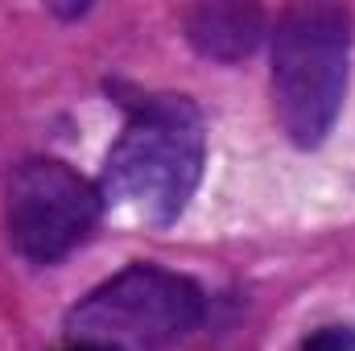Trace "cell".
<instances>
[{
  "mask_svg": "<svg viewBox=\"0 0 355 351\" xmlns=\"http://www.w3.org/2000/svg\"><path fill=\"white\" fill-rule=\"evenodd\" d=\"M202 116L186 95H153L124 124L103 166V203L145 223H174L202 178Z\"/></svg>",
  "mask_w": 355,
  "mask_h": 351,
  "instance_id": "6da1fadb",
  "label": "cell"
},
{
  "mask_svg": "<svg viewBox=\"0 0 355 351\" xmlns=\"http://www.w3.org/2000/svg\"><path fill=\"white\" fill-rule=\"evenodd\" d=\"M352 17L339 4H293L272 29V103L297 149H318L347 91Z\"/></svg>",
  "mask_w": 355,
  "mask_h": 351,
  "instance_id": "7a4b0ae2",
  "label": "cell"
},
{
  "mask_svg": "<svg viewBox=\"0 0 355 351\" xmlns=\"http://www.w3.org/2000/svg\"><path fill=\"white\" fill-rule=\"evenodd\" d=\"M202 318V293L190 277L128 264L71 310L67 327L75 343H103L116 351H157L190 335Z\"/></svg>",
  "mask_w": 355,
  "mask_h": 351,
  "instance_id": "3957f363",
  "label": "cell"
},
{
  "mask_svg": "<svg viewBox=\"0 0 355 351\" xmlns=\"http://www.w3.org/2000/svg\"><path fill=\"white\" fill-rule=\"evenodd\" d=\"M99 211V186L58 157H29L8 174V240L33 264H54L79 248Z\"/></svg>",
  "mask_w": 355,
  "mask_h": 351,
  "instance_id": "277c9868",
  "label": "cell"
},
{
  "mask_svg": "<svg viewBox=\"0 0 355 351\" xmlns=\"http://www.w3.org/2000/svg\"><path fill=\"white\" fill-rule=\"evenodd\" d=\"M190 46L211 62H240L265 37V12L240 0H207L186 12Z\"/></svg>",
  "mask_w": 355,
  "mask_h": 351,
  "instance_id": "5b68a950",
  "label": "cell"
},
{
  "mask_svg": "<svg viewBox=\"0 0 355 351\" xmlns=\"http://www.w3.org/2000/svg\"><path fill=\"white\" fill-rule=\"evenodd\" d=\"M306 351H347V335L343 331H318L306 343Z\"/></svg>",
  "mask_w": 355,
  "mask_h": 351,
  "instance_id": "8992f818",
  "label": "cell"
},
{
  "mask_svg": "<svg viewBox=\"0 0 355 351\" xmlns=\"http://www.w3.org/2000/svg\"><path fill=\"white\" fill-rule=\"evenodd\" d=\"M67 351H116V348H103V343H71Z\"/></svg>",
  "mask_w": 355,
  "mask_h": 351,
  "instance_id": "52a82bcc",
  "label": "cell"
}]
</instances>
